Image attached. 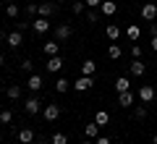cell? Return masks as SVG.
Returning a JSON list of instances; mask_svg holds the SVG:
<instances>
[{
  "mask_svg": "<svg viewBox=\"0 0 157 144\" xmlns=\"http://www.w3.org/2000/svg\"><path fill=\"white\" fill-rule=\"evenodd\" d=\"M141 18H144V21H155L157 18V3L155 0H149V3L141 6Z\"/></svg>",
  "mask_w": 157,
  "mask_h": 144,
  "instance_id": "obj_3",
  "label": "cell"
},
{
  "mask_svg": "<svg viewBox=\"0 0 157 144\" xmlns=\"http://www.w3.org/2000/svg\"><path fill=\"white\" fill-rule=\"evenodd\" d=\"M63 55H52V58H47V73H58L63 68Z\"/></svg>",
  "mask_w": 157,
  "mask_h": 144,
  "instance_id": "obj_9",
  "label": "cell"
},
{
  "mask_svg": "<svg viewBox=\"0 0 157 144\" xmlns=\"http://www.w3.org/2000/svg\"><path fill=\"white\" fill-rule=\"evenodd\" d=\"M42 53H45L47 58L60 55V42H58V39H52V42H45V45H42Z\"/></svg>",
  "mask_w": 157,
  "mask_h": 144,
  "instance_id": "obj_10",
  "label": "cell"
},
{
  "mask_svg": "<svg viewBox=\"0 0 157 144\" xmlns=\"http://www.w3.org/2000/svg\"><path fill=\"white\" fill-rule=\"evenodd\" d=\"M149 34H152V37H157V24H152V21H149Z\"/></svg>",
  "mask_w": 157,
  "mask_h": 144,
  "instance_id": "obj_37",
  "label": "cell"
},
{
  "mask_svg": "<svg viewBox=\"0 0 157 144\" xmlns=\"http://www.w3.org/2000/svg\"><path fill=\"white\" fill-rule=\"evenodd\" d=\"M42 118H45L47 123H55L58 118H60V105H55V102H47V105L42 107Z\"/></svg>",
  "mask_w": 157,
  "mask_h": 144,
  "instance_id": "obj_1",
  "label": "cell"
},
{
  "mask_svg": "<svg viewBox=\"0 0 157 144\" xmlns=\"http://www.w3.org/2000/svg\"><path fill=\"white\" fill-rule=\"evenodd\" d=\"M134 100H136V97H134V92H131V89L118 94V105H121V107H131V105H134Z\"/></svg>",
  "mask_w": 157,
  "mask_h": 144,
  "instance_id": "obj_13",
  "label": "cell"
},
{
  "mask_svg": "<svg viewBox=\"0 0 157 144\" xmlns=\"http://www.w3.org/2000/svg\"><path fill=\"white\" fill-rule=\"evenodd\" d=\"M24 110H26L29 115H37V113H42V102H39V97H29L26 105H24Z\"/></svg>",
  "mask_w": 157,
  "mask_h": 144,
  "instance_id": "obj_7",
  "label": "cell"
},
{
  "mask_svg": "<svg viewBox=\"0 0 157 144\" xmlns=\"http://www.w3.org/2000/svg\"><path fill=\"white\" fill-rule=\"evenodd\" d=\"M100 13H102V16H107V18H113L118 13V3H115V0H102Z\"/></svg>",
  "mask_w": 157,
  "mask_h": 144,
  "instance_id": "obj_4",
  "label": "cell"
},
{
  "mask_svg": "<svg viewBox=\"0 0 157 144\" xmlns=\"http://www.w3.org/2000/svg\"><path fill=\"white\" fill-rule=\"evenodd\" d=\"M134 118H136V121H144V118H147V105H144V102L134 107Z\"/></svg>",
  "mask_w": 157,
  "mask_h": 144,
  "instance_id": "obj_26",
  "label": "cell"
},
{
  "mask_svg": "<svg viewBox=\"0 0 157 144\" xmlns=\"http://www.w3.org/2000/svg\"><path fill=\"white\" fill-rule=\"evenodd\" d=\"M84 8H86V3H84V0H73V6H71V11L76 13V16H78V13H84Z\"/></svg>",
  "mask_w": 157,
  "mask_h": 144,
  "instance_id": "obj_29",
  "label": "cell"
},
{
  "mask_svg": "<svg viewBox=\"0 0 157 144\" xmlns=\"http://www.w3.org/2000/svg\"><path fill=\"white\" fill-rule=\"evenodd\" d=\"M144 73H147V66H144V63H141V60H131V76L139 79V76H144Z\"/></svg>",
  "mask_w": 157,
  "mask_h": 144,
  "instance_id": "obj_20",
  "label": "cell"
},
{
  "mask_svg": "<svg viewBox=\"0 0 157 144\" xmlns=\"http://www.w3.org/2000/svg\"><path fill=\"white\" fill-rule=\"evenodd\" d=\"M0 66H6V58H3V55H0Z\"/></svg>",
  "mask_w": 157,
  "mask_h": 144,
  "instance_id": "obj_41",
  "label": "cell"
},
{
  "mask_svg": "<svg viewBox=\"0 0 157 144\" xmlns=\"http://www.w3.org/2000/svg\"><path fill=\"white\" fill-rule=\"evenodd\" d=\"M26 16H39V6L37 3H29L26 6Z\"/></svg>",
  "mask_w": 157,
  "mask_h": 144,
  "instance_id": "obj_34",
  "label": "cell"
},
{
  "mask_svg": "<svg viewBox=\"0 0 157 144\" xmlns=\"http://www.w3.org/2000/svg\"><path fill=\"white\" fill-rule=\"evenodd\" d=\"M152 50L157 53V37H152Z\"/></svg>",
  "mask_w": 157,
  "mask_h": 144,
  "instance_id": "obj_39",
  "label": "cell"
},
{
  "mask_svg": "<svg viewBox=\"0 0 157 144\" xmlns=\"http://www.w3.org/2000/svg\"><path fill=\"white\" fill-rule=\"evenodd\" d=\"M34 144H52V142H47V139H34Z\"/></svg>",
  "mask_w": 157,
  "mask_h": 144,
  "instance_id": "obj_38",
  "label": "cell"
},
{
  "mask_svg": "<svg viewBox=\"0 0 157 144\" xmlns=\"http://www.w3.org/2000/svg\"><path fill=\"white\" fill-rule=\"evenodd\" d=\"M105 34H107L110 42H118V39H121V26H118V24H107V26H105Z\"/></svg>",
  "mask_w": 157,
  "mask_h": 144,
  "instance_id": "obj_14",
  "label": "cell"
},
{
  "mask_svg": "<svg viewBox=\"0 0 157 144\" xmlns=\"http://www.w3.org/2000/svg\"><path fill=\"white\" fill-rule=\"evenodd\" d=\"M3 3H13V0H3Z\"/></svg>",
  "mask_w": 157,
  "mask_h": 144,
  "instance_id": "obj_45",
  "label": "cell"
},
{
  "mask_svg": "<svg viewBox=\"0 0 157 144\" xmlns=\"http://www.w3.org/2000/svg\"><path fill=\"white\" fill-rule=\"evenodd\" d=\"M0 42H3V39H0Z\"/></svg>",
  "mask_w": 157,
  "mask_h": 144,
  "instance_id": "obj_46",
  "label": "cell"
},
{
  "mask_svg": "<svg viewBox=\"0 0 157 144\" xmlns=\"http://www.w3.org/2000/svg\"><path fill=\"white\" fill-rule=\"evenodd\" d=\"M100 128H102V126H97L94 121L86 123V126H84V136H86V139H97V136H100Z\"/></svg>",
  "mask_w": 157,
  "mask_h": 144,
  "instance_id": "obj_17",
  "label": "cell"
},
{
  "mask_svg": "<svg viewBox=\"0 0 157 144\" xmlns=\"http://www.w3.org/2000/svg\"><path fill=\"white\" fill-rule=\"evenodd\" d=\"M68 87H73V84L68 81V79H63V76L55 81V92H60V94H63V92H68Z\"/></svg>",
  "mask_w": 157,
  "mask_h": 144,
  "instance_id": "obj_25",
  "label": "cell"
},
{
  "mask_svg": "<svg viewBox=\"0 0 157 144\" xmlns=\"http://www.w3.org/2000/svg\"><path fill=\"white\" fill-rule=\"evenodd\" d=\"M86 21H89V24H97V21H100V11H97V8H89V16H86Z\"/></svg>",
  "mask_w": 157,
  "mask_h": 144,
  "instance_id": "obj_32",
  "label": "cell"
},
{
  "mask_svg": "<svg viewBox=\"0 0 157 144\" xmlns=\"http://www.w3.org/2000/svg\"><path fill=\"white\" fill-rule=\"evenodd\" d=\"M121 55H123V50H121V45L110 42V47H107V58H110V60H118Z\"/></svg>",
  "mask_w": 157,
  "mask_h": 144,
  "instance_id": "obj_23",
  "label": "cell"
},
{
  "mask_svg": "<svg viewBox=\"0 0 157 144\" xmlns=\"http://www.w3.org/2000/svg\"><path fill=\"white\" fill-rule=\"evenodd\" d=\"M11 121H13V113L11 110H0V123H6V126H8Z\"/></svg>",
  "mask_w": 157,
  "mask_h": 144,
  "instance_id": "obj_31",
  "label": "cell"
},
{
  "mask_svg": "<svg viewBox=\"0 0 157 144\" xmlns=\"http://www.w3.org/2000/svg\"><path fill=\"white\" fill-rule=\"evenodd\" d=\"M21 71L24 73H34V60H32V58H24V60H21Z\"/></svg>",
  "mask_w": 157,
  "mask_h": 144,
  "instance_id": "obj_28",
  "label": "cell"
},
{
  "mask_svg": "<svg viewBox=\"0 0 157 144\" xmlns=\"http://www.w3.org/2000/svg\"><path fill=\"white\" fill-rule=\"evenodd\" d=\"M50 142H52V144H68V136L58 131V134H52V139H50Z\"/></svg>",
  "mask_w": 157,
  "mask_h": 144,
  "instance_id": "obj_30",
  "label": "cell"
},
{
  "mask_svg": "<svg viewBox=\"0 0 157 144\" xmlns=\"http://www.w3.org/2000/svg\"><path fill=\"white\" fill-rule=\"evenodd\" d=\"M128 89H131V79L128 76H118L115 79V92L118 94H121V92H128Z\"/></svg>",
  "mask_w": 157,
  "mask_h": 144,
  "instance_id": "obj_16",
  "label": "cell"
},
{
  "mask_svg": "<svg viewBox=\"0 0 157 144\" xmlns=\"http://www.w3.org/2000/svg\"><path fill=\"white\" fill-rule=\"evenodd\" d=\"M52 13H55V3H42L39 6V16L42 18H50Z\"/></svg>",
  "mask_w": 157,
  "mask_h": 144,
  "instance_id": "obj_22",
  "label": "cell"
},
{
  "mask_svg": "<svg viewBox=\"0 0 157 144\" xmlns=\"http://www.w3.org/2000/svg\"><path fill=\"white\" fill-rule=\"evenodd\" d=\"M42 76H39V73H29V79H26V89H32V92H39V89H42Z\"/></svg>",
  "mask_w": 157,
  "mask_h": 144,
  "instance_id": "obj_12",
  "label": "cell"
},
{
  "mask_svg": "<svg viewBox=\"0 0 157 144\" xmlns=\"http://www.w3.org/2000/svg\"><path fill=\"white\" fill-rule=\"evenodd\" d=\"M131 58L134 60H141V45H131Z\"/></svg>",
  "mask_w": 157,
  "mask_h": 144,
  "instance_id": "obj_33",
  "label": "cell"
},
{
  "mask_svg": "<svg viewBox=\"0 0 157 144\" xmlns=\"http://www.w3.org/2000/svg\"><path fill=\"white\" fill-rule=\"evenodd\" d=\"M94 142H97V144H110V139H107V136H97Z\"/></svg>",
  "mask_w": 157,
  "mask_h": 144,
  "instance_id": "obj_36",
  "label": "cell"
},
{
  "mask_svg": "<svg viewBox=\"0 0 157 144\" xmlns=\"http://www.w3.org/2000/svg\"><path fill=\"white\" fill-rule=\"evenodd\" d=\"M155 3H157V0H155Z\"/></svg>",
  "mask_w": 157,
  "mask_h": 144,
  "instance_id": "obj_47",
  "label": "cell"
},
{
  "mask_svg": "<svg viewBox=\"0 0 157 144\" xmlns=\"http://www.w3.org/2000/svg\"><path fill=\"white\" fill-rule=\"evenodd\" d=\"M152 144H157V134H155V136H152Z\"/></svg>",
  "mask_w": 157,
  "mask_h": 144,
  "instance_id": "obj_42",
  "label": "cell"
},
{
  "mask_svg": "<svg viewBox=\"0 0 157 144\" xmlns=\"http://www.w3.org/2000/svg\"><path fill=\"white\" fill-rule=\"evenodd\" d=\"M71 34H73L71 24H60V26H55V39H58V42H66Z\"/></svg>",
  "mask_w": 157,
  "mask_h": 144,
  "instance_id": "obj_8",
  "label": "cell"
},
{
  "mask_svg": "<svg viewBox=\"0 0 157 144\" xmlns=\"http://www.w3.org/2000/svg\"><path fill=\"white\" fill-rule=\"evenodd\" d=\"M94 71H97V63L92 60V58L81 63V76H94Z\"/></svg>",
  "mask_w": 157,
  "mask_h": 144,
  "instance_id": "obj_19",
  "label": "cell"
},
{
  "mask_svg": "<svg viewBox=\"0 0 157 144\" xmlns=\"http://www.w3.org/2000/svg\"><path fill=\"white\" fill-rule=\"evenodd\" d=\"M6 94H8V100H18V97H21V87H18V84H11V87L6 89Z\"/></svg>",
  "mask_w": 157,
  "mask_h": 144,
  "instance_id": "obj_24",
  "label": "cell"
},
{
  "mask_svg": "<svg viewBox=\"0 0 157 144\" xmlns=\"http://www.w3.org/2000/svg\"><path fill=\"white\" fill-rule=\"evenodd\" d=\"M6 16L8 18H16L18 16V6H16V3H6Z\"/></svg>",
  "mask_w": 157,
  "mask_h": 144,
  "instance_id": "obj_27",
  "label": "cell"
},
{
  "mask_svg": "<svg viewBox=\"0 0 157 144\" xmlns=\"http://www.w3.org/2000/svg\"><path fill=\"white\" fill-rule=\"evenodd\" d=\"M126 37H128L131 42H139V37H141V29L136 26V24H128V26H126Z\"/></svg>",
  "mask_w": 157,
  "mask_h": 144,
  "instance_id": "obj_18",
  "label": "cell"
},
{
  "mask_svg": "<svg viewBox=\"0 0 157 144\" xmlns=\"http://www.w3.org/2000/svg\"><path fill=\"white\" fill-rule=\"evenodd\" d=\"M0 11H3V0H0Z\"/></svg>",
  "mask_w": 157,
  "mask_h": 144,
  "instance_id": "obj_44",
  "label": "cell"
},
{
  "mask_svg": "<svg viewBox=\"0 0 157 144\" xmlns=\"http://www.w3.org/2000/svg\"><path fill=\"white\" fill-rule=\"evenodd\" d=\"M81 144H97V142H94V139H86V142H81Z\"/></svg>",
  "mask_w": 157,
  "mask_h": 144,
  "instance_id": "obj_40",
  "label": "cell"
},
{
  "mask_svg": "<svg viewBox=\"0 0 157 144\" xmlns=\"http://www.w3.org/2000/svg\"><path fill=\"white\" fill-rule=\"evenodd\" d=\"M6 42H8V47H13V50H16V47H21V42H24V32H18V29H16V32H11V34L6 37Z\"/></svg>",
  "mask_w": 157,
  "mask_h": 144,
  "instance_id": "obj_11",
  "label": "cell"
},
{
  "mask_svg": "<svg viewBox=\"0 0 157 144\" xmlns=\"http://www.w3.org/2000/svg\"><path fill=\"white\" fill-rule=\"evenodd\" d=\"M32 29H34L37 34H47V32H50V21L42 18V16H37V18L32 21Z\"/></svg>",
  "mask_w": 157,
  "mask_h": 144,
  "instance_id": "obj_6",
  "label": "cell"
},
{
  "mask_svg": "<svg viewBox=\"0 0 157 144\" xmlns=\"http://www.w3.org/2000/svg\"><path fill=\"white\" fill-rule=\"evenodd\" d=\"M92 87H94V76H78L76 81H73V89H76V92H89Z\"/></svg>",
  "mask_w": 157,
  "mask_h": 144,
  "instance_id": "obj_2",
  "label": "cell"
},
{
  "mask_svg": "<svg viewBox=\"0 0 157 144\" xmlns=\"http://www.w3.org/2000/svg\"><path fill=\"white\" fill-rule=\"evenodd\" d=\"M155 94H157V92H155V87H152V84H144V87L139 89V100L144 102V105H149V102L155 100Z\"/></svg>",
  "mask_w": 157,
  "mask_h": 144,
  "instance_id": "obj_5",
  "label": "cell"
},
{
  "mask_svg": "<svg viewBox=\"0 0 157 144\" xmlns=\"http://www.w3.org/2000/svg\"><path fill=\"white\" fill-rule=\"evenodd\" d=\"M34 139H37V136H34V131L29 126L18 131V142H21V144H34Z\"/></svg>",
  "mask_w": 157,
  "mask_h": 144,
  "instance_id": "obj_15",
  "label": "cell"
},
{
  "mask_svg": "<svg viewBox=\"0 0 157 144\" xmlns=\"http://www.w3.org/2000/svg\"><path fill=\"white\" fill-rule=\"evenodd\" d=\"M55 3H68V0H55Z\"/></svg>",
  "mask_w": 157,
  "mask_h": 144,
  "instance_id": "obj_43",
  "label": "cell"
},
{
  "mask_svg": "<svg viewBox=\"0 0 157 144\" xmlns=\"http://www.w3.org/2000/svg\"><path fill=\"white\" fill-rule=\"evenodd\" d=\"M86 3V8H100L102 6V0H84Z\"/></svg>",
  "mask_w": 157,
  "mask_h": 144,
  "instance_id": "obj_35",
  "label": "cell"
},
{
  "mask_svg": "<svg viewBox=\"0 0 157 144\" xmlns=\"http://www.w3.org/2000/svg\"><path fill=\"white\" fill-rule=\"evenodd\" d=\"M94 123L97 126H107V123H110V113L107 110H97L94 113Z\"/></svg>",
  "mask_w": 157,
  "mask_h": 144,
  "instance_id": "obj_21",
  "label": "cell"
}]
</instances>
